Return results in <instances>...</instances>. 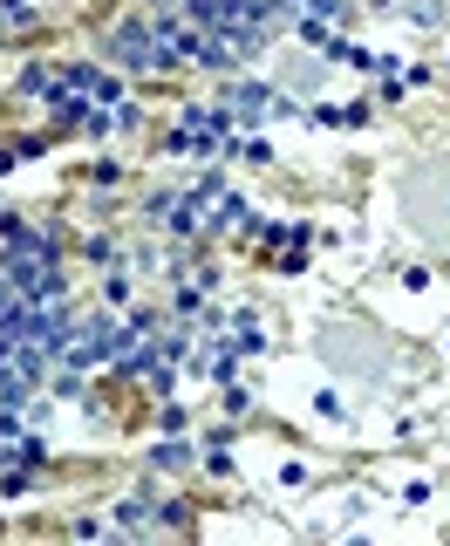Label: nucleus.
Masks as SVG:
<instances>
[{"instance_id": "nucleus-2", "label": "nucleus", "mask_w": 450, "mask_h": 546, "mask_svg": "<svg viewBox=\"0 0 450 546\" xmlns=\"http://www.w3.org/2000/svg\"><path fill=\"white\" fill-rule=\"evenodd\" d=\"M116 55H124V62H151V34H143V28H124V34H116Z\"/></svg>"}, {"instance_id": "nucleus-1", "label": "nucleus", "mask_w": 450, "mask_h": 546, "mask_svg": "<svg viewBox=\"0 0 450 546\" xmlns=\"http://www.w3.org/2000/svg\"><path fill=\"white\" fill-rule=\"evenodd\" d=\"M157 226H164V233H191V205L185 199H164V205H157Z\"/></svg>"}]
</instances>
